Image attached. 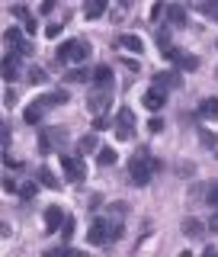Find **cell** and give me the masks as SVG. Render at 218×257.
<instances>
[{"instance_id": "1", "label": "cell", "mask_w": 218, "mask_h": 257, "mask_svg": "<svg viewBox=\"0 0 218 257\" xmlns=\"http://www.w3.org/2000/svg\"><path fill=\"white\" fill-rule=\"evenodd\" d=\"M160 167H164V164H160L148 148H138L132 155V161H128V183H132V187H148L151 177H154Z\"/></svg>"}, {"instance_id": "2", "label": "cell", "mask_w": 218, "mask_h": 257, "mask_svg": "<svg viewBox=\"0 0 218 257\" xmlns=\"http://www.w3.org/2000/svg\"><path fill=\"white\" fill-rule=\"evenodd\" d=\"M61 103H68V90H52V93H45V96H39V100H32V106L23 112V119H26L29 125H36V122H42V116L52 106H61Z\"/></svg>"}, {"instance_id": "3", "label": "cell", "mask_w": 218, "mask_h": 257, "mask_svg": "<svg viewBox=\"0 0 218 257\" xmlns=\"http://www.w3.org/2000/svg\"><path fill=\"white\" fill-rule=\"evenodd\" d=\"M119 238H122V222L116 219H96L90 225V231H87L90 244H116Z\"/></svg>"}, {"instance_id": "4", "label": "cell", "mask_w": 218, "mask_h": 257, "mask_svg": "<svg viewBox=\"0 0 218 257\" xmlns=\"http://www.w3.org/2000/svg\"><path fill=\"white\" fill-rule=\"evenodd\" d=\"M93 52V45L87 42V39H71V42L58 45V52H55V61L58 64H68V61H87Z\"/></svg>"}, {"instance_id": "5", "label": "cell", "mask_w": 218, "mask_h": 257, "mask_svg": "<svg viewBox=\"0 0 218 257\" xmlns=\"http://www.w3.org/2000/svg\"><path fill=\"white\" fill-rule=\"evenodd\" d=\"M68 145V128L61 125H48V128H39V148L42 155H52V151H61Z\"/></svg>"}, {"instance_id": "6", "label": "cell", "mask_w": 218, "mask_h": 257, "mask_svg": "<svg viewBox=\"0 0 218 257\" xmlns=\"http://www.w3.org/2000/svg\"><path fill=\"white\" fill-rule=\"evenodd\" d=\"M116 135L122 142H128L135 135V109H128V106H122L116 112Z\"/></svg>"}, {"instance_id": "7", "label": "cell", "mask_w": 218, "mask_h": 257, "mask_svg": "<svg viewBox=\"0 0 218 257\" xmlns=\"http://www.w3.org/2000/svg\"><path fill=\"white\" fill-rule=\"evenodd\" d=\"M109 100H112V90H109V87H93L90 96H87V109H90L93 116H103V109L109 106Z\"/></svg>"}, {"instance_id": "8", "label": "cell", "mask_w": 218, "mask_h": 257, "mask_svg": "<svg viewBox=\"0 0 218 257\" xmlns=\"http://www.w3.org/2000/svg\"><path fill=\"white\" fill-rule=\"evenodd\" d=\"M61 167H64V174H68V180H84L87 177L84 161L74 158V155H61Z\"/></svg>"}, {"instance_id": "9", "label": "cell", "mask_w": 218, "mask_h": 257, "mask_svg": "<svg viewBox=\"0 0 218 257\" xmlns=\"http://www.w3.org/2000/svg\"><path fill=\"white\" fill-rule=\"evenodd\" d=\"M196 116L202 119V122H215L218 119V96H205V100L196 106Z\"/></svg>"}, {"instance_id": "10", "label": "cell", "mask_w": 218, "mask_h": 257, "mask_svg": "<svg viewBox=\"0 0 218 257\" xmlns=\"http://www.w3.org/2000/svg\"><path fill=\"white\" fill-rule=\"evenodd\" d=\"M141 103H144V106H148L151 112H157V109H160V106L167 103V90H164V87H157V84H154V87H151L148 93H144V100H141Z\"/></svg>"}, {"instance_id": "11", "label": "cell", "mask_w": 218, "mask_h": 257, "mask_svg": "<svg viewBox=\"0 0 218 257\" xmlns=\"http://www.w3.org/2000/svg\"><path fill=\"white\" fill-rule=\"evenodd\" d=\"M64 219H68V215L61 212V206H48L45 209V231H48V235H52V231H58L61 225H64Z\"/></svg>"}, {"instance_id": "12", "label": "cell", "mask_w": 218, "mask_h": 257, "mask_svg": "<svg viewBox=\"0 0 218 257\" xmlns=\"http://www.w3.org/2000/svg\"><path fill=\"white\" fill-rule=\"evenodd\" d=\"M183 235L192 238V241H202L205 238V222H199V219H183Z\"/></svg>"}, {"instance_id": "13", "label": "cell", "mask_w": 218, "mask_h": 257, "mask_svg": "<svg viewBox=\"0 0 218 257\" xmlns=\"http://www.w3.org/2000/svg\"><path fill=\"white\" fill-rule=\"evenodd\" d=\"M4 48H7V52L23 55V48H26V39L20 36V29H7V36H4Z\"/></svg>"}, {"instance_id": "14", "label": "cell", "mask_w": 218, "mask_h": 257, "mask_svg": "<svg viewBox=\"0 0 218 257\" xmlns=\"http://www.w3.org/2000/svg\"><path fill=\"white\" fill-rule=\"evenodd\" d=\"M154 84L164 87V90H176V87H180V74H176V71H157Z\"/></svg>"}, {"instance_id": "15", "label": "cell", "mask_w": 218, "mask_h": 257, "mask_svg": "<svg viewBox=\"0 0 218 257\" xmlns=\"http://www.w3.org/2000/svg\"><path fill=\"white\" fill-rule=\"evenodd\" d=\"M106 4H109V0H87V4H84V16H87V20H100V16L106 13Z\"/></svg>"}, {"instance_id": "16", "label": "cell", "mask_w": 218, "mask_h": 257, "mask_svg": "<svg viewBox=\"0 0 218 257\" xmlns=\"http://www.w3.org/2000/svg\"><path fill=\"white\" fill-rule=\"evenodd\" d=\"M93 87H109V90H112V71H109V64H100V68L93 71Z\"/></svg>"}, {"instance_id": "17", "label": "cell", "mask_w": 218, "mask_h": 257, "mask_svg": "<svg viewBox=\"0 0 218 257\" xmlns=\"http://www.w3.org/2000/svg\"><path fill=\"white\" fill-rule=\"evenodd\" d=\"M42 257H84V251H77L71 244H58V247H48Z\"/></svg>"}, {"instance_id": "18", "label": "cell", "mask_w": 218, "mask_h": 257, "mask_svg": "<svg viewBox=\"0 0 218 257\" xmlns=\"http://www.w3.org/2000/svg\"><path fill=\"white\" fill-rule=\"evenodd\" d=\"M16 64H20V55L10 52V55L4 58V80H7V84H10V80H16Z\"/></svg>"}, {"instance_id": "19", "label": "cell", "mask_w": 218, "mask_h": 257, "mask_svg": "<svg viewBox=\"0 0 218 257\" xmlns=\"http://www.w3.org/2000/svg\"><path fill=\"white\" fill-rule=\"evenodd\" d=\"M167 20H170L173 26H183V23H186V7H183V4L167 7Z\"/></svg>"}, {"instance_id": "20", "label": "cell", "mask_w": 218, "mask_h": 257, "mask_svg": "<svg viewBox=\"0 0 218 257\" xmlns=\"http://www.w3.org/2000/svg\"><path fill=\"white\" fill-rule=\"evenodd\" d=\"M189 7H192V10H199V13H205V16H215L218 13V0H189Z\"/></svg>"}, {"instance_id": "21", "label": "cell", "mask_w": 218, "mask_h": 257, "mask_svg": "<svg viewBox=\"0 0 218 257\" xmlns=\"http://www.w3.org/2000/svg\"><path fill=\"white\" fill-rule=\"evenodd\" d=\"M119 45H122V48H128V52H135V55H138V52H144V42H141L138 36H119Z\"/></svg>"}, {"instance_id": "22", "label": "cell", "mask_w": 218, "mask_h": 257, "mask_svg": "<svg viewBox=\"0 0 218 257\" xmlns=\"http://www.w3.org/2000/svg\"><path fill=\"white\" fill-rule=\"evenodd\" d=\"M64 80H68V84H87V80H93V74L87 68H74V71H68Z\"/></svg>"}, {"instance_id": "23", "label": "cell", "mask_w": 218, "mask_h": 257, "mask_svg": "<svg viewBox=\"0 0 218 257\" xmlns=\"http://www.w3.org/2000/svg\"><path fill=\"white\" fill-rule=\"evenodd\" d=\"M96 164H100V167H112V164H116V148H100V151H96Z\"/></svg>"}, {"instance_id": "24", "label": "cell", "mask_w": 218, "mask_h": 257, "mask_svg": "<svg viewBox=\"0 0 218 257\" xmlns=\"http://www.w3.org/2000/svg\"><path fill=\"white\" fill-rule=\"evenodd\" d=\"M39 183L48 187V190H58V180H55V174L48 171V167H39Z\"/></svg>"}, {"instance_id": "25", "label": "cell", "mask_w": 218, "mask_h": 257, "mask_svg": "<svg viewBox=\"0 0 218 257\" xmlns=\"http://www.w3.org/2000/svg\"><path fill=\"white\" fill-rule=\"evenodd\" d=\"M154 39H157V48H160V52L173 48V45H170V29H167V26H160V29L154 32Z\"/></svg>"}, {"instance_id": "26", "label": "cell", "mask_w": 218, "mask_h": 257, "mask_svg": "<svg viewBox=\"0 0 218 257\" xmlns=\"http://www.w3.org/2000/svg\"><path fill=\"white\" fill-rule=\"evenodd\" d=\"M87 151H96V139H93V135H84V139H80V142H77V155H80V158H84V155H87Z\"/></svg>"}, {"instance_id": "27", "label": "cell", "mask_w": 218, "mask_h": 257, "mask_svg": "<svg viewBox=\"0 0 218 257\" xmlns=\"http://www.w3.org/2000/svg\"><path fill=\"white\" fill-rule=\"evenodd\" d=\"M26 80H29V84H45L48 74H45L42 68H29V71H26Z\"/></svg>"}, {"instance_id": "28", "label": "cell", "mask_w": 218, "mask_h": 257, "mask_svg": "<svg viewBox=\"0 0 218 257\" xmlns=\"http://www.w3.org/2000/svg\"><path fill=\"white\" fill-rule=\"evenodd\" d=\"M125 212H128V203H112V206H109V215H112L116 222H122Z\"/></svg>"}, {"instance_id": "29", "label": "cell", "mask_w": 218, "mask_h": 257, "mask_svg": "<svg viewBox=\"0 0 218 257\" xmlns=\"http://www.w3.org/2000/svg\"><path fill=\"white\" fill-rule=\"evenodd\" d=\"M176 64H180L183 71H196V68H199V58H192V55H180V58H176Z\"/></svg>"}, {"instance_id": "30", "label": "cell", "mask_w": 218, "mask_h": 257, "mask_svg": "<svg viewBox=\"0 0 218 257\" xmlns=\"http://www.w3.org/2000/svg\"><path fill=\"white\" fill-rule=\"evenodd\" d=\"M36 193H39V183H23V187H20L23 199H36Z\"/></svg>"}, {"instance_id": "31", "label": "cell", "mask_w": 218, "mask_h": 257, "mask_svg": "<svg viewBox=\"0 0 218 257\" xmlns=\"http://www.w3.org/2000/svg\"><path fill=\"white\" fill-rule=\"evenodd\" d=\"M205 203L212 206V209H218V183H212V187H208V193H205Z\"/></svg>"}, {"instance_id": "32", "label": "cell", "mask_w": 218, "mask_h": 257, "mask_svg": "<svg viewBox=\"0 0 218 257\" xmlns=\"http://www.w3.org/2000/svg\"><path fill=\"white\" fill-rule=\"evenodd\" d=\"M71 235H74V219H64V225H61V238L71 241Z\"/></svg>"}, {"instance_id": "33", "label": "cell", "mask_w": 218, "mask_h": 257, "mask_svg": "<svg viewBox=\"0 0 218 257\" xmlns=\"http://www.w3.org/2000/svg\"><path fill=\"white\" fill-rule=\"evenodd\" d=\"M61 29H64V26H58V23H48V26H45V36H48V39H58Z\"/></svg>"}, {"instance_id": "34", "label": "cell", "mask_w": 218, "mask_h": 257, "mask_svg": "<svg viewBox=\"0 0 218 257\" xmlns=\"http://www.w3.org/2000/svg\"><path fill=\"white\" fill-rule=\"evenodd\" d=\"M16 190H20V183L13 177H4V193H16Z\"/></svg>"}, {"instance_id": "35", "label": "cell", "mask_w": 218, "mask_h": 257, "mask_svg": "<svg viewBox=\"0 0 218 257\" xmlns=\"http://www.w3.org/2000/svg\"><path fill=\"white\" fill-rule=\"evenodd\" d=\"M202 145H205V148H218V139L208 135V132H202Z\"/></svg>"}, {"instance_id": "36", "label": "cell", "mask_w": 218, "mask_h": 257, "mask_svg": "<svg viewBox=\"0 0 218 257\" xmlns=\"http://www.w3.org/2000/svg\"><path fill=\"white\" fill-rule=\"evenodd\" d=\"M0 128H4V132H0V142H4V151H7V145H10V125H0Z\"/></svg>"}, {"instance_id": "37", "label": "cell", "mask_w": 218, "mask_h": 257, "mask_svg": "<svg viewBox=\"0 0 218 257\" xmlns=\"http://www.w3.org/2000/svg\"><path fill=\"white\" fill-rule=\"evenodd\" d=\"M160 13H167L164 4H154V7H151V20H160Z\"/></svg>"}, {"instance_id": "38", "label": "cell", "mask_w": 218, "mask_h": 257, "mask_svg": "<svg viewBox=\"0 0 218 257\" xmlns=\"http://www.w3.org/2000/svg\"><path fill=\"white\" fill-rule=\"evenodd\" d=\"M13 16H20V20H32V16H29V10H26V7H13Z\"/></svg>"}, {"instance_id": "39", "label": "cell", "mask_w": 218, "mask_h": 257, "mask_svg": "<svg viewBox=\"0 0 218 257\" xmlns=\"http://www.w3.org/2000/svg\"><path fill=\"white\" fill-rule=\"evenodd\" d=\"M160 128H164V119H151L148 122V132H160Z\"/></svg>"}, {"instance_id": "40", "label": "cell", "mask_w": 218, "mask_h": 257, "mask_svg": "<svg viewBox=\"0 0 218 257\" xmlns=\"http://www.w3.org/2000/svg\"><path fill=\"white\" fill-rule=\"evenodd\" d=\"M4 103H7V109H10L13 103H16V93H13V90H7V93H4Z\"/></svg>"}, {"instance_id": "41", "label": "cell", "mask_w": 218, "mask_h": 257, "mask_svg": "<svg viewBox=\"0 0 218 257\" xmlns=\"http://www.w3.org/2000/svg\"><path fill=\"white\" fill-rule=\"evenodd\" d=\"M208 228H212L215 235H218V209H215V212H212V219H208Z\"/></svg>"}, {"instance_id": "42", "label": "cell", "mask_w": 218, "mask_h": 257, "mask_svg": "<svg viewBox=\"0 0 218 257\" xmlns=\"http://www.w3.org/2000/svg\"><path fill=\"white\" fill-rule=\"evenodd\" d=\"M55 10V0H45V4H42V13H52Z\"/></svg>"}, {"instance_id": "43", "label": "cell", "mask_w": 218, "mask_h": 257, "mask_svg": "<svg viewBox=\"0 0 218 257\" xmlns=\"http://www.w3.org/2000/svg\"><path fill=\"white\" fill-rule=\"evenodd\" d=\"M202 257H218V247H205V251H202Z\"/></svg>"}, {"instance_id": "44", "label": "cell", "mask_w": 218, "mask_h": 257, "mask_svg": "<svg viewBox=\"0 0 218 257\" xmlns=\"http://www.w3.org/2000/svg\"><path fill=\"white\" fill-rule=\"evenodd\" d=\"M119 4H122V7H132V4H135V0H119Z\"/></svg>"}, {"instance_id": "45", "label": "cell", "mask_w": 218, "mask_h": 257, "mask_svg": "<svg viewBox=\"0 0 218 257\" xmlns=\"http://www.w3.org/2000/svg\"><path fill=\"white\" fill-rule=\"evenodd\" d=\"M176 257H192V254H189V251H180V254H176Z\"/></svg>"}, {"instance_id": "46", "label": "cell", "mask_w": 218, "mask_h": 257, "mask_svg": "<svg viewBox=\"0 0 218 257\" xmlns=\"http://www.w3.org/2000/svg\"><path fill=\"white\" fill-rule=\"evenodd\" d=\"M212 20H215V23H218V13H215V16H212Z\"/></svg>"}, {"instance_id": "47", "label": "cell", "mask_w": 218, "mask_h": 257, "mask_svg": "<svg viewBox=\"0 0 218 257\" xmlns=\"http://www.w3.org/2000/svg\"><path fill=\"white\" fill-rule=\"evenodd\" d=\"M215 155H218V151H215Z\"/></svg>"}, {"instance_id": "48", "label": "cell", "mask_w": 218, "mask_h": 257, "mask_svg": "<svg viewBox=\"0 0 218 257\" xmlns=\"http://www.w3.org/2000/svg\"><path fill=\"white\" fill-rule=\"evenodd\" d=\"M215 45H218V42H215Z\"/></svg>"}]
</instances>
